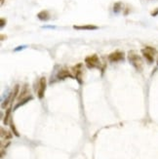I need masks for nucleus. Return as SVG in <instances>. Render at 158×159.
<instances>
[{"mask_svg": "<svg viewBox=\"0 0 158 159\" xmlns=\"http://www.w3.org/2000/svg\"><path fill=\"white\" fill-rule=\"evenodd\" d=\"M10 113H11V107H9V109L6 110V113H5V118H4V124L5 125H7L9 123V119H10Z\"/></svg>", "mask_w": 158, "mask_h": 159, "instance_id": "obj_13", "label": "nucleus"}, {"mask_svg": "<svg viewBox=\"0 0 158 159\" xmlns=\"http://www.w3.org/2000/svg\"><path fill=\"white\" fill-rule=\"evenodd\" d=\"M37 18H38L40 21H48L50 19V14L48 11L43 10L37 14Z\"/></svg>", "mask_w": 158, "mask_h": 159, "instance_id": "obj_9", "label": "nucleus"}, {"mask_svg": "<svg viewBox=\"0 0 158 159\" xmlns=\"http://www.w3.org/2000/svg\"><path fill=\"white\" fill-rule=\"evenodd\" d=\"M45 89H46V78L45 77H41L39 81V88L37 90V96L40 99H43L44 93H45Z\"/></svg>", "mask_w": 158, "mask_h": 159, "instance_id": "obj_5", "label": "nucleus"}, {"mask_svg": "<svg viewBox=\"0 0 158 159\" xmlns=\"http://www.w3.org/2000/svg\"><path fill=\"white\" fill-rule=\"evenodd\" d=\"M73 28L77 30H95L98 29V27L94 24H85V25H73Z\"/></svg>", "mask_w": 158, "mask_h": 159, "instance_id": "obj_7", "label": "nucleus"}, {"mask_svg": "<svg viewBox=\"0 0 158 159\" xmlns=\"http://www.w3.org/2000/svg\"><path fill=\"white\" fill-rule=\"evenodd\" d=\"M81 63H78V65H74L72 68V71H73L74 73V78L77 79V81L79 82V84H82V80H81V76H82V71H81Z\"/></svg>", "mask_w": 158, "mask_h": 159, "instance_id": "obj_6", "label": "nucleus"}, {"mask_svg": "<svg viewBox=\"0 0 158 159\" xmlns=\"http://www.w3.org/2000/svg\"><path fill=\"white\" fill-rule=\"evenodd\" d=\"M31 100H32V97H31V96H28V97H26V98L22 99V100H21V101H19V103H18V104H17V106H15V109H17L18 107L22 106H23V104H27L28 101H31Z\"/></svg>", "mask_w": 158, "mask_h": 159, "instance_id": "obj_11", "label": "nucleus"}, {"mask_svg": "<svg viewBox=\"0 0 158 159\" xmlns=\"http://www.w3.org/2000/svg\"><path fill=\"white\" fill-rule=\"evenodd\" d=\"M121 8H122V3L121 2H117V3H115V4L113 5V11H114L115 13L120 12Z\"/></svg>", "mask_w": 158, "mask_h": 159, "instance_id": "obj_14", "label": "nucleus"}, {"mask_svg": "<svg viewBox=\"0 0 158 159\" xmlns=\"http://www.w3.org/2000/svg\"><path fill=\"white\" fill-rule=\"evenodd\" d=\"M6 24V20H4V19H1V25H0V27H1V28L2 27H4V25Z\"/></svg>", "mask_w": 158, "mask_h": 159, "instance_id": "obj_16", "label": "nucleus"}, {"mask_svg": "<svg viewBox=\"0 0 158 159\" xmlns=\"http://www.w3.org/2000/svg\"><path fill=\"white\" fill-rule=\"evenodd\" d=\"M23 92L20 94V96L18 97V99L19 100H22V99H24V98H26V97H27V94L28 93V91H29V89H28V87H27V85H24V87H23V90H22Z\"/></svg>", "mask_w": 158, "mask_h": 159, "instance_id": "obj_12", "label": "nucleus"}, {"mask_svg": "<svg viewBox=\"0 0 158 159\" xmlns=\"http://www.w3.org/2000/svg\"><path fill=\"white\" fill-rule=\"evenodd\" d=\"M141 53H143V56L144 58L145 59L148 63H153L154 62V55L156 54V50L153 48V47H149V46H147L144 49L141 50Z\"/></svg>", "mask_w": 158, "mask_h": 159, "instance_id": "obj_2", "label": "nucleus"}, {"mask_svg": "<svg viewBox=\"0 0 158 159\" xmlns=\"http://www.w3.org/2000/svg\"><path fill=\"white\" fill-rule=\"evenodd\" d=\"M3 3H4V0H1V5H3Z\"/></svg>", "mask_w": 158, "mask_h": 159, "instance_id": "obj_18", "label": "nucleus"}, {"mask_svg": "<svg viewBox=\"0 0 158 159\" xmlns=\"http://www.w3.org/2000/svg\"><path fill=\"white\" fill-rule=\"evenodd\" d=\"M128 59H129V62H130L131 65L134 66L138 71H143L144 63H143V60H141V58L138 55V54H136L134 51H131L128 55Z\"/></svg>", "mask_w": 158, "mask_h": 159, "instance_id": "obj_1", "label": "nucleus"}, {"mask_svg": "<svg viewBox=\"0 0 158 159\" xmlns=\"http://www.w3.org/2000/svg\"><path fill=\"white\" fill-rule=\"evenodd\" d=\"M74 78V76H72L71 73L69 72L68 69H62V71H59L58 73V78L60 80H64L65 78Z\"/></svg>", "mask_w": 158, "mask_h": 159, "instance_id": "obj_8", "label": "nucleus"}, {"mask_svg": "<svg viewBox=\"0 0 158 159\" xmlns=\"http://www.w3.org/2000/svg\"><path fill=\"white\" fill-rule=\"evenodd\" d=\"M124 53L123 52H120V51H116V52H113L111 54H109L108 55V60L109 62L111 63H115V62H119V61H122L123 59H124Z\"/></svg>", "mask_w": 158, "mask_h": 159, "instance_id": "obj_4", "label": "nucleus"}, {"mask_svg": "<svg viewBox=\"0 0 158 159\" xmlns=\"http://www.w3.org/2000/svg\"><path fill=\"white\" fill-rule=\"evenodd\" d=\"M10 126H11L12 132L14 133V135H15V136H17V137H19V136H20V134H19V133H18V131H17V129H16V127H15V125H14L13 121H11V124H10Z\"/></svg>", "mask_w": 158, "mask_h": 159, "instance_id": "obj_15", "label": "nucleus"}, {"mask_svg": "<svg viewBox=\"0 0 158 159\" xmlns=\"http://www.w3.org/2000/svg\"><path fill=\"white\" fill-rule=\"evenodd\" d=\"M85 65L88 68H95L100 66V59L96 54L92 56H88L85 58Z\"/></svg>", "mask_w": 158, "mask_h": 159, "instance_id": "obj_3", "label": "nucleus"}, {"mask_svg": "<svg viewBox=\"0 0 158 159\" xmlns=\"http://www.w3.org/2000/svg\"><path fill=\"white\" fill-rule=\"evenodd\" d=\"M158 15V9H156L155 11L151 12V16H157Z\"/></svg>", "mask_w": 158, "mask_h": 159, "instance_id": "obj_17", "label": "nucleus"}, {"mask_svg": "<svg viewBox=\"0 0 158 159\" xmlns=\"http://www.w3.org/2000/svg\"><path fill=\"white\" fill-rule=\"evenodd\" d=\"M157 65H158V60H157Z\"/></svg>", "mask_w": 158, "mask_h": 159, "instance_id": "obj_19", "label": "nucleus"}, {"mask_svg": "<svg viewBox=\"0 0 158 159\" xmlns=\"http://www.w3.org/2000/svg\"><path fill=\"white\" fill-rule=\"evenodd\" d=\"M12 137H13V135H12L10 132L7 131V130H5L4 128H1V138H2V140L5 139V141L6 140H10V139H12Z\"/></svg>", "mask_w": 158, "mask_h": 159, "instance_id": "obj_10", "label": "nucleus"}]
</instances>
